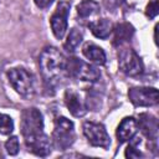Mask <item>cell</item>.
<instances>
[{"instance_id":"obj_1","label":"cell","mask_w":159,"mask_h":159,"mask_svg":"<svg viewBox=\"0 0 159 159\" xmlns=\"http://www.w3.org/2000/svg\"><path fill=\"white\" fill-rule=\"evenodd\" d=\"M41 75L46 83H56L66 71V58L55 47H46L39 57Z\"/></svg>"},{"instance_id":"obj_2","label":"cell","mask_w":159,"mask_h":159,"mask_svg":"<svg viewBox=\"0 0 159 159\" xmlns=\"http://www.w3.org/2000/svg\"><path fill=\"white\" fill-rule=\"evenodd\" d=\"M21 133L25 143L43 134L42 114L36 108H26L21 113Z\"/></svg>"},{"instance_id":"obj_3","label":"cell","mask_w":159,"mask_h":159,"mask_svg":"<svg viewBox=\"0 0 159 159\" xmlns=\"http://www.w3.org/2000/svg\"><path fill=\"white\" fill-rule=\"evenodd\" d=\"M7 78L12 88L22 97L31 98L35 94V80L34 76L22 67H14L9 70Z\"/></svg>"},{"instance_id":"obj_4","label":"cell","mask_w":159,"mask_h":159,"mask_svg":"<svg viewBox=\"0 0 159 159\" xmlns=\"http://www.w3.org/2000/svg\"><path fill=\"white\" fill-rule=\"evenodd\" d=\"M76 135L73 123L66 117H57L55 119V127L52 133L53 145L57 149L65 150L73 144Z\"/></svg>"},{"instance_id":"obj_5","label":"cell","mask_w":159,"mask_h":159,"mask_svg":"<svg viewBox=\"0 0 159 159\" xmlns=\"http://www.w3.org/2000/svg\"><path fill=\"white\" fill-rule=\"evenodd\" d=\"M66 71L70 76L86 82H94L101 76L97 67L86 63L77 57H71L66 60Z\"/></svg>"},{"instance_id":"obj_6","label":"cell","mask_w":159,"mask_h":159,"mask_svg":"<svg viewBox=\"0 0 159 159\" xmlns=\"http://www.w3.org/2000/svg\"><path fill=\"white\" fill-rule=\"evenodd\" d=\"M118 58H119L118 65L123 73H125L127 76H130V77L142 75L144 66H143L142 60L139 58V56L135 53L134 50H132L130 47L122 48L118 53Z\"/></svg>"},{"instance_id":"obj_7","label":"cell","mask_w":159,"mask_h":159,"mask_svg":"<svg viewBox=\"0 0 159 159\" xmlns=\"http://www.w3.org/2000/svg\"><path fill=\"white\" fill-rule=\"evenodd\" d=\"M128 97L137 107L154 106L159 101L158 89L153 87H132L128 91Z\"/></svg>"},{"instance_id":"obj_8","label":"cell","mask_w":159,"mask_h":159,"mask_svg":"<svg viewBox=\"0 0 159 159\" xmlns=\"http://www.w3.org/2000/svg\"><path fill=\"white\" fill-rule=\"evenodd\" d=\"M83 134L88 139V142L93 147L108 148L111 144L109 135L103 124L94 122H84L83 123Z\"/></svg>"},{"instance_id":"obj_9","label":"cell","mask_w":159,"mask_h":159,"mask_svg":"<svg viewBox=\"0 0 159 159\" xmlns=\"http://www.w3.org/2000/svg\"><path fill=\"white\" fill-rule=\"evenodd\" d=\"M70 7H71V5L67 1L58 2L55 12L52 14V16L50 19L51 30H52L55 37L58 40H61L65 36V32L67 30V17H68Z\"/></svg>"},{"instance_id":"obj_10","label":"cell","mask_w":159,"mask_h":159,"mask_svg":"<svg viewBox=\"0 0 159 159\" xmlns=\"http://www.w3.org/2000/svg\"><path fill=\"white\" fill-rule=\"evenodd\" d=\"M65 103L70 111V113L75 117H82L87 112V107L80 94L72 89H67L65 93Z\"/></svg>"},{"instance_id":"obj_11","label":"cell","mask_w":159,"mask_h":159,"mask_svg":"<svg viewBox=\"0 0 159 159\" xmlns=\"http://www.w3.org/2000/svg\"><path fill=\"white\" fill-rule=\"evenodd\" d=\"M137 125L140 128L142 133L149 138V140H157L158 138V122L157 119L147 113H142L139 114Z\"/></svg>"},{"instance_id":"obj_12","label":"cell","mask_w":159,"mask_h":159,"mask_svg":"<svg viewBox=\"0 0 159 159\" xmlns=\"http://www.w3.org/2000/svg\"><path fill=\"white\" fill-rule=\"evenodd\" d=\"M25 144L31 153H34L39 157H46L51 153V142L45 133L39 135L37 138H34L32 140H30Z\"/></svg>"},{"instance_id":"obj_13","label":"cell","mask_w":159,"mask_h":159,"mask_svg":"<svg viewBox=\"0 0 159 159\" xmlns=\"http://www.w3.org/2000/svg\"><path fill=\"white\" fill-rule=\"evenodd\" d=\"M137 120L133 117H125L122 119L117 128V138L120 143L130 140L133 135H135L137 132Z\"/></svg>"},{"instance_id":"obj_14","label":"cell","mask_w":159,"mask_h":159,"mask_svg":"<svg viewBox=\"0 0 159 159\" xmlns=\"http://www.w3.org/2000/svg\"><path fill=\"white\" fill-rule=\"evenodd\" d=\"M114 30V36H113V45L114 46H122L123 43L130 41V39L134 35V27L130 24L122 22L116 25Z\"/></svg>"},{"instance_id":"obj_15","label":"cell","mask_w":159,"mask_h":159,"mask_svg":"<svg viewBox=\"0 0 159 159\" xmlns=\"http://www.w3.org/2000/svg\"><path fill=\"white\" fill-rule=\"evenodd\" d=\"M82 52H83L84 57L87 60H89L91 62H93V63H97V65H104L106 63L104 51L94 43H89V42L86 43L82 48Z\"/></svg>"},{"instance_id":"obj_16","label":"cell","mask_w":159,"mask_h":159,"mask_svg":"<svg viewBox=\"0 0 159 159\" xmlns=\"http://www.w3.org/2000/svg\"><path fill=\"white\" fill-rule=\"evenodd\" d=\"M88 27L91 32L98 39H107L113 30L112 22L107 19H99L97 21H93L88 25Z\"/></svg>"},{"instance_id":"obj_17","label":"cell","mask_w":159,"mask_h":159,"mask_svg":"<svg viewBox=\"0 0 159 159\" xmlns=\"http://www.w3.org/2000/svg\"><path fill=\"white\" fill-rule=\"evenodd\" d=\"M99 11V5L94 0H83L77 5V14L81 17H88Z\"/></svg>"},{"instance_id":"obj_18","label":"cell","mask_w":159,"mask_h":159,"mask_svg":"<svg viewBox=\"0 0 159 159\" xmlns=\"http://www.w3.org/2000/svg\"><path fill=\"white\" fill-rule=\"evenodd\" d=\"M82 37H83L82 36V32L78 29H76V27L71 29V31H70V34L67 36V40L65 42V48L68 52L75 51L80 46V43L82 42Z\"/></svg>"},{"instance_id":"obj_19","label":"cell","mask_w":159,"mask_h":159,"mask_svg":"<svg viewBox=\"0 0 159 159\" xmlns=\"http://www.w3.org/2000/svg\"><path fill=\"white\" fill-rule=\"evenodd\" d=\"M14 130V122L10 116L0 113V134L7 135Z\"/></svg>"},{"instance_id":"obj_20","label":"cell","mask_w":159,"mask_h":159,"mask_svg":"<svg viewBox=\"0 0 159 159\" xmlns=\"http://www.w3.org/2000/svg\"><path fill=\"white\" fill-rule=\"evenodd\" d=\"M134 139H135V140H132V139H130L132 142L129 143V145H128L127 149H125V157H127V158L135 159V158H140V157H142V153H140L139 149L137 148V144L140 143V139L137 138V137H134Z\"/></svg>"},{"instance_id":"obj_21","label":"cell","mask_w":159,"mask_h":159,"mask_svg":"<svg viewBox=\"0 0 159 159\" xmlns=\"http://www.w3.org/2000/svg\"><path fill=\"white\" fill-rule=\"evenodd\" d=\"M5 149L10 155H16L19 153V139H17V137H10L5 143Z\"/></svg>"},{"instance_id":"obj_22","label":"cell","mask_w":159,"mask_h":159,"mask_svg":"<svg viewBox=\"0 0 159 159\" xmlns=\"http://www.w3.org/2000/svg\"><path fill=\"white\" fill-rule=\"evenodd\" d=\"M159 12V0H149V4L147 5L145 14L149 19H154Z\"/></svg>"},{"instance_id":"obj_23","label":"cell","mask_w":159,"mask_h":159,"mask_svg":"<svg viewBox=\"0 0 159 159\" xmlns=\"http://www.w3.org/2000/svg\"><path fill=\"white\" fill-rule=\"evenodd\" d=\"M124 0H103V4H104V7L109 11H114L117 10L118 7H120L123 5Z\"/></svg>"},{"instance_id":"obj_24","label":"cell","mask_w":159,"mask_h":159,"mask_svg":"<svg viewBox=\"0 0 159 159\" xmlns=\"http://www.w3.org/2000/svg\"><path fill=\"white\" fill-rule=\"evenodd\" d=\"M34 1L40 9H46L53 2V0H34Z\"/></svg>"}]
</instances>
